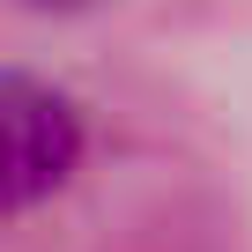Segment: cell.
I'll use <instances>...</instances> for the list:
<instances>
[{"label": "cell", "mask_w": 252, "mask_h": 252, "mask_svg": "<svg viewBox=\"0 0 252 252\" xmlns=\"http://www.w3.org/2000/svg\"><path fill=\"white\" fill-rule=\"evenodd\" d=\"M74 163H82V111L52 82L0 67V215L60 193Z\"/></svg>", "instance_id": "6da1fadb"}]
</instances>
